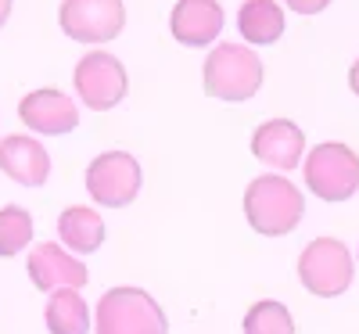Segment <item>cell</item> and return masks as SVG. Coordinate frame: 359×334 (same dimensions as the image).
<instances>
[{"label":"cell","mask_w":359,"mask_h":334,"mask_svg":"<svg viewBox=\"0 0 359 334\" xmlns=\"http://www.w3.org/2000/svg\"><path fill=\"white\" fill-rule=\"evenodd\" d=\"M306 198L287 176H255L245 191V216L255 234L262 237H284L302 223Z\"/></svg>","instance_id":"6da1fadb"},{"label":"cell","mask_w":359,"mask_h":334,"mask_svg":"<svg viewBox=\"0 0 359 334\" xmlns=\"http://www.w3.org/2000/svg\"><path fill=\"white\" fill-rule=\"evenodd\" d=\"M201 86L208 98L241 105L252 101L262 86V62L252 47H237V44H219L208 51L205 58V72Z\"/></svg>","instance_id":"7a4b0ae2"},{"label":"cell","mask_w":359,"mask_h":334,"mask_svg":"<svg viewBox=\"0 0 359 334\" xmlns=\"http://www.w3.org/2000/svg\"><path fill=\"white\" fill-rule=\"evenodd\" d=\"M97 334H169L162 306L144 288H111L94 313Z\"/></svg>","instance_id":"3957f363"},{"label":"cell","mask_w":359,"mask_h":334,"mask_svg":"<svg viewBox=\"0 0 359 334\" xmlns=\"http://www.w3.org/2000/svg\"><path fill=\"white\" fill-rule=\"evenodd\" d=\"M302 166H306V187L323 201H345L359 191V159L352 147L338 140L316 144Z\"/></svg>","instance_id":"277c9868"},{"label":"cell","mask_w":359,"mask_h":334,"mask_svg":"<svg viewBox=\"0 0 359 334\" xmlns=\"http://www.w3.org/2000/svg\"><path fill=\"white\" fill-rule=\"evenodd\" d=\"M140 187H144V173L130 151H104L86 166V191L104 208L133 205Z\"/></svg>","instance_id":"5b68a950"},{"label":"cell","mask_w":359,"mask_h":334,"mask_svg":"<svg viewBox=\"0 0 359 334\" xmlns=\"http://www.w3.org/2000/svg\"><path fill=\"white\" fill-rule=\"evenodd\" d=\"M298 277L306 291L320 298H338L352 284V255L338 237H316L298 255Z\"/></svg>","instance_id":"8992f818"},{"label":"cell","mask_w":359,"mask_h":334,"mask_svg":"<svg viewBox=\"0 0 359 334\" xmlns=\"http://www.w3.org/2000/svg\"><path fill=\"white\" fill-rule=\"evenodd\" d=\"M57 22H62V33L69 40L97 47L123 33L126 8L123 0H62Z\"/></svg>","instance_id":"52a82bcc"},{"label":"cell","mask_w":359,"mask_h":334,"mask_svg":"<svg viewBox=\"0 0 359 334\" xmlns=\"http://www.w3.org/2000/svg\"><path fill=\"white\" fill-rule=\"evenodd\" d=\"M76 94L83 98V105L90 112H108L115 108L118 101L126 98L130 90V79H126V69L115 54L108 51H90L83 62L76 65Z\"/></svg>","instance_id":"ba28073f"},{"label":"cell","mask_w":359,"mask_h":334,"mask_svg":"<svg viewBox=\"0 0 359 334\" xmlns=\"http://www.w3.org/2000/svg\"><path fill=\"white\" fill-rule=\"evenodd\" d=\"M18 119L33 130V133H47V137H62V133H72L79 126V108L72 105L69 94L62 90H33L18 101Z\"/></svg>","instance_id":"9c48e42d"},{"label":"cell","mask_w":359,"mask_h":334,"mask_svg":"<svg viewBox=\"0 0 359 334\" xmlns=\"http://www.w3.org/2000/svg\"><path fill=\"white\" fill-rule=\"evenodd\" d=\"M29 281H33V288L40 291H62V288H83L90 281V273L86 266L65 252V248H57L54 241H43V245H36L33 252H29Z\"/></svg>","instance_id":"30bf717a"},{"label":"cell","mask_w":359,"mask_h":334,"mask_svg":"<svg viewBox=\"0 0 359 334\" xmlns=\"http://www.w3.org/2000/svg\"><path fill=\"white\" fill-rule=\"evenodd\" d=\"M172 40L184 47H208L223 33V8L219 0H176L169 15Z\"/></svg>","instance_id":"8fae6325"},{"label":"cell","mask_w":359,"mask_h":334,"mask_svg":"<svg viewBox=\"0 0 359 334\" xmlns=\"http://www.w3.org/2000/svg\"><path fill=\"white\" fill-rule=\"evenodd\" d=\"M0 173L22 187H43L50 176V155L40 140L11 133L0 140Z\"/></svg>","instance_id":"7c38bea8"},{"label":"cell","mask_w":359,"mask_h":334,"mask_svg":"<svg viewBox=\"0 0 359 334\" xmlns=\"http://www.w3.org/2000/svg\"><path fill=\"white\" fill-rule=\"evenodd\" d=\"M302 151H306V133L291 119H269L252 133V155L273 169H294L302 162Z\"/></svg>","instance_id":"4fadbf2b"},{"label":"cell","mask_w":359,"mask_h":334,"mask_svg":"<svg viewBox=\"0 0 359 334\" xmlns=\"http://www.w3.org/2000/svg\"><path fill=\"white\" fill-rule=\"evenodd\" d=\"M57 237H62V245L72 248L76 255H90L104 245V220L94 208L72 205L57 216Z\"/></svg>","instance_id":"5bb4252c"},{"label":"cell","mask_w":359,"mask_h":334,"mask_svg":"<svg viewBox=\"0 0 359 334\" xmlns=\"http://www.w3.org/2000/svg\"><path fill=\"white\" fill-rule=\"evenodd\" d=\"M237 29L255 47L277 44L284 36V8L277 0H245V8L237 11Z\"/></svg>","instance_id":"9a60e30c"},{"label":"cell","mask_w":359,"mask_h":334,"mask_svg":"<svg viewBox=\"0 0 359 334\" xmlns=\"http://www.w3.org/2000/svg\"><path fill=\"white\" fill-rule=\"evenodd\" d=\"M43 320H47L50 334H86L90 330V309H86V302L76 288L50 291Z\"/></svg>","instance_id":"2e32d148"},{"label":"cell","mask_w":359,"mask_h":334,"mask_svg":"<svg viewBox=\"0 0 359 334\" xmlns=\"http://www.w3.org/2000/svg\"><path fill=\"white\" fill-rule=\"evenodd\" d=\"M33 241V216L22 205L0 208V259H11Z\"/></svg>","instance_id":"e0dca14e"},{"label":"cell","mask_w":359,"mask_h":334,"mask_svg":"<svg viewBox=\"0 0 359 334\" xmlns=\"http://www.w3.org/2000/svg\"><path fill=\"white\" fill-rule=\"evenodd\" d=\"M245 334H294V320L287 306L273 298H262L245 313Z\"/></svg>","instance_id":"ac0fdd59"},{"label":"cell","mask_w":359,"mask_h":334,"mask_svg":"<svg viewBox=\"0 0 359 334\" xmlns=\"http://www.w3.org/2000/svg\"><path fill=\"white\" fill-rule=\"evenodd\" d=\"M284 4L291 8V11H298V15H320L331 0H284Z\"/></svg>","instance_id":"d6986e66"},{"label":"cell","mask_w":359,"mask_h":334,"mask_svg":"<svg viewBox=\"0 0 359 334\" xmlns=\"http://www.w3.org/2000/svg\"><path fill=\"white\" fill-rule=\"evenodd\" d=\"M348 86H352V94L359 98V58H355V65L348 69Z\"/></svg>","instance_id":"ffe728a7"},{"label":"cell","mask_w":359,"mask_h":334,"mask_svg":"<svg viewBox=\"0 0 359 334\" xmlns=\"http://www.w3.org/2000/svg\"><path fill=\"white\" fill-rule=\"evenodd\" d=\"M8 15H11V0H0V25L8 22Z\"/></svg>","instance_id":"44dd1931"}]
</instances>
